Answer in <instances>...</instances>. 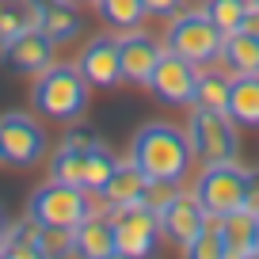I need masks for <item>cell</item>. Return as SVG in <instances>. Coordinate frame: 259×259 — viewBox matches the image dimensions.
Masks as SVG:
<instances>
[{"label":"cell","mask_w":259,"mask_h":259,"mask_svg":"<svg viewBox=\"0 0 259 259\" xmlns=\"http://www.w3.org/2000/svg\"><path fill=\"white\" fill-rule=\"evenodd\" d=\"M130 160L138 164L149 179L160 183H187L194 164V149L183 126L171 122H145L130 141Z\"/></svg>","instance_id":"obj_1"},{"label":"cell","mask_w":259,"mask_h":259,"mask_svg":"<svg viewBox=\"0 0 259 259\" xmlns=\"http://www.w3.org/2000/svg\"><path fill=\"white\" fill-rule=\"evenodd\" d=\"M92 99V84L84 80V73L76 65L54 61L50 69H42L31 84V107L50 122H76L84 118Z\"/></svg>","instance_id":"obj_2"},{"label":"cell","mask_w":259,"mask_h":259,"mask_svg":"<svg viewBox=\"0 0 259 259\" xmlns=\"http://www.w3.org/2000/svg\"><path fill=\"white\" fill-rule=\"evenodd\" d=\"M221 42H225V34L213 27V19L202 8H183L164 27V50L194 61L198 69L221 57Z\"/></svg>","instance_id":"obj_3"},{"label":"cell","mask_w":259,"mask_h":259,"mask_svg":"<svg viewBox=\"0 0 259 259\" xmlns=\"http://www.w3.org/2000/svg\"><path fill=\"white\" fill-rule=\"evenodd\" d=\"M183 130L191 138L194 160H202V164L240 160V126L233 122L229 111H202V107H194Z\"/></svg>","instance_id":"obj_4"},{"label":"cell","mask_w":259,"mask_h":259,"mask_svg":"<svg viewBox=\"0 0 259 259\" xmlns=\"http://www.w3.org/2000/svg\"><path fill=\"white\" fill-rule=\"evenodd\" d=\"M92 198H96V194H88L84 187L50 179V183H42L38 191L27 198V218H34L38 225H54V229H76L96 210Z\"/></svg>","instance_id":"obj_5"},{"label":"cell","mask_w":259,"mask_h":259,"mask_svg":"<svg viewBox=\"0 0 259 259\" xmlns=\"http://www.w3.org/2000/svg\"><path fill=\"white\" fill-rule=\"evenodd\" d=\"M194 198L202 202L206 213L225 218V213L244 206V191H248V168H240V160H225V164H202L198 179L191 183Z\"/></svg>","instance_id":"obj_6"},{"label":"cell","mask_w":259,"mask_h":259,"mask_svg":"<svg viewBox=\"0 0 259 259\" xmlns=\"http://www.w3.org/2000/svg\"><path fill=\"white\" fill-rule=\"evenodd\" d=\"M114 221V244H118V259H145L160 244V218L149 202L118 206L111 210Z\"/></svg>","instance_id":"obj_7"},{"label":"cell","mask_w":259,"mask_h":259,"mask_svg":"<svg viewBox=\"0 0 259 259\" xmlns=\"http://www.w3.org/2000/svg\"><path fill=\"white\" fill-rule=\"evenodd\" d=\"M46 149H50V138L34 114H27V111L0 114V153H4V164H12V168H34L46 156Z\"/></svg>","instance_id":"obj_8"},{"label":"cell","mask_w":259,"mask_h":259,"mask_svg":"<svg viewBox=\"0 0 259 259\" xmlns=\"http://www.w3.org/2000/svg\"><path fill=\"white\" fill-rule=\"evenodd\" d=\"M149 92L168 107H194V92H198V65L187 61L179 54H168L156 61L153 76H149Z\"/></svg>","instance_id":"obj_9"},{"label":"cell","mask_w":259,"mask_h":259,"mask_svg":"<svg viewBox=\"0 0 259 259\" xmlns=\"http://www.w3.org/2000/svg\"><path fill=\"white\" fill-rule=\"evenodd\" d=\"M156 218H160V236L171 244H179V248H187V244L194 240V236L206 229V221H210V213L202 210V202L194 198V191H183L179 187L176 194H171L168 202L156 210Z\"/></svg>","instance_id":"obj_10"},{"label":"cell","mask_w":259,"mask_h":259,"mask_svg":"<svg viewBox=\"0 0 259 259\" xmlns=\"http://www.w3.org/2000/svg\"><path fill=\"white\" fill-rule=\"evenodd\" d=\"M54 50H57L54 38L42 27H27L23 34H16L12 42L0 46V61H4V69H12L19 76H38L42 69L54 65Z\"/></svg>","instance_id":"obj_11"},{"label":"cell","mask_w":259,"mask_h":259,"mask_svg":"<svg viewBox=\"0 0 259 259\" xmlns=\"http://www.w3.org/2000/svg\"><path fill=\"white\" fill-rule=\"evenodd\" d=\"M164 57V42H156L153 34L138 31H122L118 34V65H122V80L149 88V76H153L156 61Z\"/></svg>","instance_id":"obj_12"},{"label":"cell","mask_w":259,"mask_h":259,"mask_svg":"<svg viewBox=\"0 0 259 259\" xmlns=\"http://www.w3.org/2000/svg\"><path fill=\"white\" fill-rule=\"evenodd\" d=\"M76 69L92 88H114L122 84V65H118V34H96L76 57Z\"/></svg>","instance_id":"obj_13"},{"label":"cell","mask_w":259,"mask_h":259,"mask_svg":"<svg viewBox=\"0 0 259 259\" xmlns=\"http://www.w3.org/2000/svg\"><path fill=\"white\" fill-rule=\"evenodd\" d=\"M73 255H84V259H118L111 210H103V213L92 210L88 218L73 229Z\"/></svg>","instance_id":"obj_14"},{"label":"cell","mask_w":259,"mask_h":259,"mask_svg":"<svg viewBox=\"0 0 259 259\" xmlns=\"http://www.w3.org/2000/svg\"><path fill=\"white\" fill-rule=\"evenodd\" d=\"M145 187H149V176L126 156V160H118V168H114L111 183L103 187V194H99V198L107 202V210H118V206L145 202Z\"/></svg>","instance_id":"obj_15"},{"label":"cell","mask_w":259,"mask_h":259,"mask_svg":"<svg viewBox=\"0 0 259 259\" xmlns=\"http://www.w3.org/2000/svg\"><path fill=\"white\" fill-rule=\"evenodd\" d=\"M221 240H225V259H251L255 255V213L251 210H233L218 221Z\"/></svg>","instance_id":"obj_16"},{"label":"cell","mask_w":259,"mask_h":259,"mask_svg":"<svg viewBox=\"0 0 259 259\" xmlns=\"http://www.w3.org/2000/svg\"><path fill=\"white\" fill-rule=\"evenodd\" d=\"M221 69H225L229 76H251L259 73V38L248 31H233L225 34V42H221Z\"/></svg>","instance_id":"obj_17"},{"label":"cell","mask_w":259,"mask_h":259,"mask_svg":"<svg viewBox=\"0 0 259 259\" xmlns=\"http://www.w3.org/2000/svg\"><path fill=\"white\" fill-rule=\"evenodd\" d=\"M38 27L54 38V46H65L80 34V12L73 0H46L38 4Z\"/></svg>","instance_id":"obj_18"},{"label":"cell","mask_w":259,"mask_h":259,"mask_svg":"<svg viewBox=\"0 0 259 259\" xmlns=\"http://www.w3.org/2000/svg\"><path fill=\"white\" fill-rule=\"evenodd\" d=\"M229 114H233L236 126L259 130V73L233 76V84H229Z\"/></svg>","instance_id":"obj_19"},{"label":"cell","mask_w":259,"mask_h":259,"mask_svg":"<svg viewBox=\"0 0 259 259\" xmlns=\"http://www.w3.org/2000/svg\"><path fill=\"white\" fill-rule=\"evenodd\" d=\"M0 255L8 259H42V225L34 218H23L16 225H8L4 244H0Z\"/></svg>","instance_id":"obj_20"},{"label":"cell","mask_w":259,"mask_h":259,"mask_svg":"<svg viewBox=\"0 0 259 259\" xmlns=\"http://www.w3.org/2000/svg\"><path fill=\"white\" fill-rule=\"evenodd\" d=\"M229 84H233V76H229L225 69H210V65H202V69H198L194 107H202V111H229Z\"/></svg>","instance_id":"obj_21"},{"label":"cell","mask_w":259,"mask_h":259,"mask_svg":"<svg viewBox=\"0 0 259 259\" xmlns=\"http://www.w3.org/2000/svg\"><path fill=\"white\" fill-rule=\"evenodd\" d=\"M96 8H99V19L114 34L138 31L145 23V0H96Z\"/></svg>","instance_id":"obj_22"},{"label":"cell","mask_w":259,"mask_h":259,"mask_svg":"<svg viewBox=\"0 0 259 259\" xmlns=\"http://www.w3.org/2000/svg\"><path fill=\"white\" fill-rule=\"evenodd\" d=\"M27 27H38V8L27 0H0V46L23 34Z\"/></svg>","instance_id":"obj_23"},{"label":"cell","mask_w":259,"mask_h":259,"mask_svg":"<svg viewBox=\"0 0 259 259\" xmlns=\"http://www.w3.org/2000/svg\"><path fill=\"white\" fill-rule=\"evenodd\" d=\"M114 168H118V160L111 156V149H107V145L88 149V153H84V191L99 198V194H103V187L111 183Z\"/></svg>","instance_id":"obj_24"},{"label":"cell","mask_w":259,"mask_h":259,"mask_svg":"<svg viewBox=\"0 0 259 259\" xmlns=\"http://www.w3.org/2000/svg\"><path fill=\"white\" fill-rule=\"evenodd\" d=\"M248 0H206V16L213 19V27H218L221 34H233L244 27V16H248Z\"/></svg>","instance_id":"obj_25"},{"label":"cell","mask_w":259,"mask_h":259,"mask_svg":"<svg viewBox=\"0 0 259 259\" xmlns=\"http://www.w3.org/2000/svg\"><path fill=\"white\" fill-rule=\"evenodd\" d=\"M50 179L57 183H73V187H84V153L80 149H69L61 145L50 160Z\"/></svg>","instance_id":"obj_26"},{"label":"cell","mask_w":259,"mask_h":259,"mask_svg":"<svg viewBox=\"0 0 259 259\" xmlns=\"http://www.w3.org/2000/svg\"><path fill=\"white\" fill-rule=\"evenodd\" d=\"M218 221H221V218H213V213H210L206 229L183 248V255H191V259H225V240H221Z\"/></svg>","instance_id":"obj_27"},{"label":"cell","mask_w":259,"mask_h":259,"mask_svg":"<svg viewBox=\"0 0 259 259\" xmlns=\"http://www.w3.org/2000/svg\"><path fill=\"white\" fill-rule=\"evenodd\" d=\"M61 255H73V229L42 225V259H61Z\"/></svg>","instance_id":"obj_28"},{"label":"cell","mask_w":259,"mask_h":259,"mask_svg":"<svg viewBox=\"0 0 259 259\" xmlns=\"http://www.w3.org/2000/svg\"><path fill=\"white\" fill-rule=\"evenodd\" d=\"M61 145H69V149H80V153H88V149H96V145H103V138H99L92 126H69V134L61 138Z\"/></svg>","instance_id":"obj_29"},{"label":"cell","mask_w":259,"mask_h":259,"mask_svg":"<svg viewBox=\"0 0 259 259\" xmlns=\"http://www.w3.org/2000/svg\"><path fill=\"white\" fill-rule=\"evenodd\" d=\"M187 8V0H145V16H156V19H171Z\"/></svg>","instance_id":"obj_30"},{"label":"cell","mask_w":259,"mask_h":259,"mask_svg":"<svg viewBox=\"0 0 259 259\" xmlns=\"http://www.w3.org/2000/svg\"><path fill=\"white\" fill-rule=\"evenodd\" d=\"M244 210L259 218V171H248V191H244Z\"/></svg>","instance_id":"obj_31"},{"label":"cell","mask_w":259,"mask_h":259,"mask_svg":"<svg viewBox=\"0 0 259 259\" xmlns=\"http://www.w3.org/2000/svg\"><path fill=\"white\" fill-rule=\"evenodd\" d=\"M240 31H248V34H255V38H259V8H255V4L248 8V16H244V27H240Z\"/></svg>","instance_id":"obj_32"},{"label":"cell","mask_w":259,"mask_h":259,"mask_svg":"<svg viewBox=\"0 0 259 259\" xmlns=\"http://www.w3.org/2000/svg\"><path fill=\"white\" fill-rule=\"evenodd\" d=\"M4 233H8V218H4V206H0V244H4Z\"/></svg>","instance_id":"obj_33"},{"label":"cell","mask_w":259,"mask_h":259,"mask_svg":"<svg viewBox=\"0 0 259 259\" xmlns=\"http://www.w3.org/2000/svg\"><path fill=\"white\" fill-rule=\"evenodd\" d=\"M255 255H259V218H255Z\"/></svg>","instance_id":"obj_34"},{"label":"cell","mask_w":259,"mask_h":259,"mask_svg":"<svg viewBox=\"0 0 259 259\" xmlns=\"http://www.w3.org/2000/svg\"><path fill=\"white\" fill-rule=\"evenodd\" d=\"M27 4H34V8H38V4H46V0H27Z\"/></svg>","instance_id":"obj_35"},{"label":"cell","mask_w":259,"mask_h":259,"mask_svg":"<svg viewBox=\"0 0 259 259\" xmlns=\"http://www.w3.org/2000/svg\"><path fill=\"white\" fill-rule=\"evenodd\" d=\"M73 4H96V0H73Z\"/></svg>","instance_id":"obj_36"},{"label":"cell","mask_w":259,"mask_h":259,"mask_svg":"<svg viewBox=\"0 0 259 259\" xmlns=\"http://www.w3.org/2000/svg\"><path fill=\"white\" fill-rule=\"evenodd\" d=\"M248 4H255V8H259V0H248Z\"/></svg>","instance_id":"obj_37"},{"label":"cell","mask_w":259,"mask_h":259,"mask_svg":"<svg viewBox=\"0 0 259 259\" xmlns=\"http://www.w3.org/2000/svg\"><path fill=\"white\" fill-rule=\"evenodd\" d=\"M0 164H4V153H0Z\"/></svg>","instance_id":"obj_38"}]
</instances>
